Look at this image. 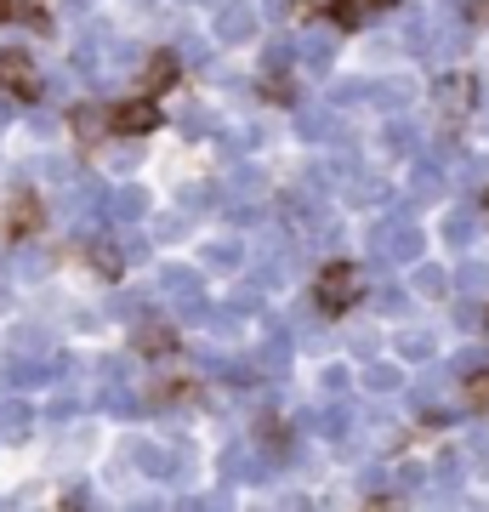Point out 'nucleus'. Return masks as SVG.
<instances>
[{"mask_svg": "<svg viewBox=\"0 0 489 512\" xmlns=\"http://www.w3.org/2000/svg\"><path fill=\"white\" fill-rule=\"evenodd\" d=\"M109 131H120V137H148V131H160V103H154V97L120 103V109L109 114Z\"/></svg>", "mask_w": 489, "mask_h": 512, "instance_id": "obj_2", "label": "nucleus"}, {"mask_svg": "<svg viewBox=\"0 0 489 512\" xmlns=\"http://www.w3.org/2000/svg\"><path fill=\"white\" fill-rule=\"evenodd\" d=\"M165 86H177V57H171V52H154V57H148V69H143V92L160 97Z\"/></svg>", "mask_w": 489, "mask_h": 512, "instance_id": "obj_5", "label": "nucleus"}, {"mask_svg": "<svg viewBox=\"0 0 489 512\" xmlns=\"http://www.w3.org/2000/svg\"><path fill=\"white\" fill-rule=\"evenodd\" d=\"M74 131H80V137H97V120H91V109H74Z\"/></svg>", "mask_w": 489, "mask_h": 512, "instance_id": "obj_9", "label": "nucleus"}, {"mask_svg": "<svg viewBox=\"0 0 489 512\" xmlns=\"http://www.w3.org/2000/svg\"><path fill=\"white\" fill-rule=\"evenodd\" d=\"M40 222V205H35V194H23V200H12V234H29Z\"/></svg>", "mask_w": 489, "mask_h": 512, "instance_id": "obj_8", "label": "nucleus"}, {"mask_svg": "<svg viewBox=\"0 0 489 512\" xmlns=\"http://www.w3.org/2000/svg\"><path fill=\"white\" fill-rule=\"evenodd\" d=\"M359 296H364V274L353 262H330L325 274H319V308L325 313H347Z\"/></svg>", "mask_w": 489, "mask_h": 512, "instance_id": "obj_1", "label": "nucleus"}, {"mask_svg": "<svg viewBox=\"0 0 489 512\" xmlns=\"http://www.w3.org/2000/svg\"><path fill=\"white\" fill-rule=\"evenodd\" d=\"M6 12H12V0H0V18H6Z\"/></svg>", "mask_w": 489, "mask_h": 512, "instance_id": "obj_10", "label": "nucleus"}, {"mask_svg": "<svg viewBox=\"0 0 489 512\" xmlns=\"http://www.w3.org/2000/svg\"><path fill=\"white\" fill-rule=\"evenodd\" d=\"M137 348H143V353H171V348H177V330H171V325H143V330H137Z\"/></svg>", "mask_w": 489, "mask_h": 512, "instance_id": "obj_7", "label": "nucleus"}, {"mask_svg": "<svg viewBox=\"0 0 489 512\" xmlns=\"http://www.w3.org/2000/svg\"><path fill=\"white\" fill-rule=\"evenodd\" d=\"M393 0H330V23L336 29H364V23L376 18V12H387Z\"/></svg>", "mask_w": 489, "mask_h": 512, "instance_id": "obj_4", "label": "nucleus"}, {"mask_svg": "<svg viewBox=\"0 0 489 512\" xmlns=\"http://www.w3.org/2000/svg\"><path fill=\"white\" fill-rule=\"evenodd\" d=\"M461 399H467V410L489 416V370H472L467 382H461Z\"/></svg>", "mask_w": 489, "mask_h": 512, "instance_id": "obj_6", "label": "nucleus"}, {"mask_svg": "<svg viewBox=\"0 0 489 512\" xmlns=\"http://www.w3.org/2000/svg\"><path fill=\"white\" fill-rule=\"evenodd\" d=\"M0 92L23 97V103H35L40 97V74H35V63H29L23 52H0Z\"/></svg>", "mask_w": 489, "mask_h": 512, "instance_id": "obj_3", "label": "nucleus"}]
</instances>
